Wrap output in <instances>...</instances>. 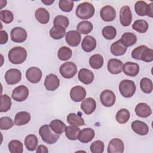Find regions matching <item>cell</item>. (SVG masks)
<instances>
[{
  "instance_id": "1",
  "label": "cell",
  "mask_w": 153,
  "mask_h": 153,
  "mask_svg": "<svg viewBox=\"0 0 153 153\" xmlns=\"http://www.w3.org/2000/svg\"><path fill=\"white\" fill-rule=\"evenodd\" d=\"M131 57L136 60L145 62H151L153 60V50L144 45L136 47L131 52Z\"/></svg>"
},
{
  "instance_id": "2",
  "label": "cell",
  "mask_w": 153,
  "mask_h": 153,
  "mask_svg": "<svg viewBox=\"0 0 153 153\" xmlns=\"http://www.w3.org/2000/svg\"><path fill=\"white\" fill-rule=\"evenodd\" d=\"M27 56L26 49L20 46L12 48L8 54V60L11 63L15 65L23 63L26 60Z\"/></svg>"
},
{
  "instance_id": "3",
  "label": "cell",
  "mask_w": 153,
  "mask_h": 153,
  "mask_svg": "<svg viewBox=\"0 0 153 153\" xmlns=\"http://www.w3.org/2000/svg\"><path fill=\"white\" fill-rule=\"evenodd\" d=\"M95 13L94 6L88 2L79 4L75 10L76 16L80 19L87 20L92 17Z\"/></svg>"
},
{
  "instance_id": "4",
  "label": "cell",
  "mask_w": 153,
  "mask_h": 153,
  "mask_svg": "<svg viewBox=\"0 0 153 153\" xmlns=\"http://www.w3.org/2000/svg\"><path fill=\"white\" fill-rule=\"evenodd\" d=\"M39 134L42 140L50 145L55 143L60 137V134L54 133L47 124L43 125L39 128Z\"/></svg>"
},
{
  "instance_id": "5",
  "label": "cell",
  "mask_w": 153,
  "mask_h": 153,
  "mask_svg": "<svg viewBox=\"0 0 153 153\" xmlns=\"http://www.w3.org/2000/svg\"><path fill=\"white\" fill-rule=\"evenodd\" d=\"M136 85L134 81L130 79H123L119 84V91L121 94L126 98L131 97L136 92Z\"/></svg>"
},
{
  "instance_id": "6",
  "label": "cell",
  "mask_w": 153,
  "mask_h": 153,
  "mask_svg": "<svg viewBox=\"0 0 153 153\" xmlns=\"http://www.w3.org/2000/svg\"><path fill=\"white\" fill-rule=\"evenodd\" d=\"M134 10L136 14L140 16H148L153 17V4H147L143 1H138L135 3Z\"/></svg>"
},
{
  "instance_id": "7",
  "label": "cell",
  "mask_w": 153,
  "mask_h": 153,
  "mask_svg": "<svg viewBox=\"0 0 153 153\" xmlns=\"http://www.w3.org/2000/svg\"><path fill=\"white\" fill-rule=\"evenodd\" d=\"M59 72L63 78L70 79L76 75L77 72V67L74 62H67L60 66Z\"/></svg>"
},
{
  "instance_id": "8",
  "label": "cell",
  "mask_w": 153,
  "mask_h": 153,
  "mask_svg": "<svg viewBox=\"0 0 153 153\" xmlns=\"http://www.w3.org/2000/svg\"><path fill=\"white\" fill-rule=\"evenodd\" d=\"M5 80L8 85H14L19 82L22 79V73L17 69H10L5 72Z\"/></svg>"
},
{
  "instance_id": "9",
  "label": "cell",
  "mask_w": 153,
  "mask_h": 153,
  "mask_svg": "<svg viewBox=\"0 0 153 153\" xmlns=\"http://www.w3.org/2000/svg\"><path fill=\"white\" fill-rule=\"evenodd\" d=\"M29 96V90L27 87L21 85L16 87L12 92V98L17 102L25 101Z\"/></svg>"
},
{
  "instance_id": "10",
  "label": "cell",
  "mask_w": 153,
  "mask_h": 153,
  "mask_svg": "<svg viewBox=\"0 0 153 153\" xmlns=\"http://www.w3.org/2000/svg\"><path fill=\"white\" fill-rule=\"evenodd\" d=\"M100 100L104 106L111 107L115 103L116 96L112 91L105 90L100 93Z\"/></svg>"
},
{
  "instance_id": "11",
  "label": "cell",
  "mask_w": 153,
  "mask_h": 153,
  "mask_svg": "<svg viewBox=\"0 0 153 153\" xmlns=\"http://www.w3.org/2000/svg\"><path fill=\"white\" fill-rule=\"evenodd\" d=\"M11 39L14 42L22 43L26 41L27 33L25 29L21 27H16L13 28L10 33Z\"/></svg>"
},
{
  "instance_id": "12",
  "label": "cell",
  "mask_w": 153,
  "mask_h": 153,
  "mask_svg": "<svg viewBox=\"0 0 153 153\" xmlns=\"http://www.w3.org/2000/svg\"><path fill=\"white\" fill-rule=\"evenodd\" d=\"M42 75V71L37 67H30L26 72V77L31 83L36 84L40 81Z\"/></svg>"
},
{
  "instance_id": "13",
  "label": "cell",
  "mask_w": 153,
  "mask_h": 153,
  "mask_svg": "<svg viewBox=\"0 0 153 153\" xmlns=\"http://www.w3.org/2000/svg\"><path fill=\"white\" fill-rule=\"evenodd\" d=\"M120 23L124 27L128 26L132 21V13L128 5L121 7L120 11Z\"/></svg>"
},
{
  "instance_id": "14",
  "label": "cell",
  "mask_w": 153,
  "mask_h": 153,
  "mask_svg": "<svg viewBox=\"0 0 153 153\" xmlns=\"http://www.w3.org/2000/svg\"><path fill=\"white\" fill-rule=\"evenodd\" d=\"M85 96L86 90L81 85L74 86L70 91V97L74 102H79L83 100Z\"/></svg>"
},
{
  "instance_id": "15",
  "label": "cell",
  "mask_w": 153,
  "mask_h": 153,
  "mask_svg": "<svg viewBox=\"0 0 153 153\" xmlns=\"http://www.w3.org/2000/svg\"><path fill=\"white\" fill-rule=\"evenodd\" d=\"M100 16L103 21L106 22H112L116 17V11L112 6L105 5L101 8Z\"/></svg>"
},
{
  "instance_id": "16",
  "label": "cell",
  "mask_w": 153,
  "mask_h": 153,
  "mask_svg": "<svg viewBox=\"0 0 153 153\" xmlns=\"http://www.w3.org/2000/svg\"><path fill=\"white\" fill-rule=\"evenodd\" d=\"M60 85V79L58 76L53 74L46 76L44 81V86L48 91H54Z\"/></svg>"
},
{
  "instance_id": "17",
  "label": "cell",
  "mask_w": 153,
  "mask_h": 153,
  "mask_svg": "<svg viewBox=\"0 0 153 153\" xmlns=\"http://www.w3.org/2000/svg\"><path fill=\"white\" fill-rule=\"evenodd\" d=\"M124 150V145L122 140L114 138L110 140L108 146V153H123Z\"/></svg>"
},
{
  "instance_id": "18",
  "label": "cell",
  "mask_w": 153,
  "mask_h": 153,
  "mask_svg": "<svg viewBox=\"0 0 153 153\" xmlns=\"http://www.w3.org/2000/svg\"><path fill=\"white\" fill-rule=\"evenodd\" d=\"M81 39V35L77 30H69L66 33V42L71 47L78 46L80 44Z\"/></svg>"
},
{
  "instance_id": "19",
  "label": "cell",
  "mask_w": 153,
  "mask_h": 153,
  "mask_svg": "<svg viewBox=\"0 0 153 153\" xmlns=\"http://www.w3.org/2000/svg\"><path fill=\"white\" fill-rule=\"evenodd\" d=\"M123 63L117 59H111L108 62L107 68L108 71L114 75L120 74L123 71Z\"/></svg>"
},
{
  "instance_id": "20",
  "label": "cell",
  "mask_w": 153,
  "mask_h": 153,
  "mask_svg": "<svg viewBox=\"0 0 153 153\" xmlns=\"http://www.w3.org/2000/svg\"><path fill=\"white\" fill-rule=\"evenodd\" d=\"M131 127L134 132L139 135L145 136L149 132L148 126L143 121L136 120L131 123Z\"/></svg>"
},
{
  "instance_id": "21",
  "label": "cell",
  "mask_w": 153,
  "mask_h": 153,
  "mask_svg": "<svg viewBox=\"0 0 153 153\" xmlns=\"http://www.w3.org/2000/svg\"><path fill=\"white\" fill-rule=\"evenodd\" d=\"M78 77L81 82L86 85L91 84L94 78L93 72L86 68H82L79 70L78 72Z\"/></svg>"
},
{
  "instance_id": "22",
  "label": "cell",
  "mask_w": 153,
  "mask_h": 153,
  "mask_svg": "<svg viewBox=\"0 0 153 153\" xmlns=\"http://www.w3.org/2000/svg\"><path fill=\"white\" fill-rule=\"evenodd\" d=\"M139 66L136 63L127 62L123 65V72L127 76L131 77L136 76L139 74Z\"/></svg>"
},
{
  "instance_id": "23",
  "label": "cell",
  "mask_w": 153,
  "mask_h": 153,
  "mask_svg": "<svg viewBox=\"0 0 153 153\" xmlns=\"http://www.w3.org/2000/svg\"><path fill=\"white\" fill-rule=\"evenodd\" d=\"M96 108V100L91 98L88 97L83 100L81 104V109L87 115H90L92 114Z\"/></svg>"
},
{
  "instance_id": "24",
  "label": "cell",
  "mask_w": 153,
  "mask_h": 153,
  "mask_svg": "<svg viewBox=\"0 0 153 153\" xmlns=\"http://www.w3.org/2000/svg\"><path fill=\"white\" fill-rule=\"evenodd\" d=\"M137 116L140 118H147L152 114V110L150 106L145 103H138L134 109Z\"/></svg>"
},
{
  "instance_id": "25",
  "label": "cell",
  "mask_w": 153,
  "mask_h": 153,
  "mask_svg": "<svg viewBox=\"0 0 153 153\" xmlns=\"http://www.w3.org/2000/svg\"><path fill=\"white\" fill-rule=\"evenodd\" d=\"M94 135L95 132L93 129L91 128H85L80 131L78 139L81 143H87L93 140Z\"/></svg>"
},
{
  "instance_id": "26",
  "label": "cell",
  "mask_w": 153,
  "mask_h": 153,
  "mask_svg": "<svg viewBox=\"0 0 153 153\" xmlns=\"http://www.w3.org/2000/svg\"><path fill=\"white\" fill-rule=\"evenodd\" d=\"M96 39L92 36L87 35L81 42V48L84 51L88 53L93 51L96 47Z\"/></svg>"
},
{
  "instance_id": "27",
  "label": "cell",
  "mask_w": 153,
  "mask_h": 153,
  "mask_svg": "<svg viewBox=\"0 0 153 153\" xmlns=\"http://www.w3.org/2000/svg\"><path fill=\"white\" fill-rule=\"evenodd\" d=\"M30 114L26 111L17 112L15 115L14 124L17 126L25 125L30 121Z\"/></svg>"
},
{
  "instance_id": "28",
  "label": "cell",
  "mask_w": 153,
  "mask_h": 153,
  "mask_svg": "<svg viewBox=\"0 0 153 153\" xmlns=\"http://www.w3.org/2000/svg\"><path fill=\"white\" fill-rule=\"evenodd\" d=\"M35 17L37 21L41 24H47L50 20L49 12L44 8H38L35 13Z\"/></svg>"
},
{
  "instance_id": "29",
  "label": "cell",
  "mask_w": 153,
  "mask_h": 153,
  "mask_svg": "<svg viewBox=\"0 0 153 153\" xmlns=\"http://www.w3.org/2000/svg\"><path fill=\"white\" fill-rule=\"evenodd\" d=\"M121 44L126 47H131L137 42L136 35L131 32H126L123 33L120 39Z\"/></svg>"
},
{
  "instance_id": "30",
  "label": "cell",
  "mask_w": 153,
  "mask_h": 153,
  "mask_svg": "<svg viewBox=\"0 0 153 153\" xmlns=\"http://www.w3.org/2000/svg\"><path fill=\"white\" fill-rule=\"evenodd\" d=\"M38 139L35 134H29L25 139V145L26 148L29 151H34L38 146Z\"/></svg>"
},
{
  "instance_id": "31",
  "label": "cell",
  "mask_w": 153,
  "mask_h": 153,
  "mask_svg": "<svg viewBox=\"0 0 153 153\" xmlns=\"http://www.w3.org/2000/svg\"><path fill=\"white\" fill-rule=\"evenodd\" d=\"M110 50L111 53L113 55L115 56H120L126 53L127 51V47H126L121 44L120 39H118L112 44Z\"/></svg>"
},
{
  "instance_id": "32",
  "label": "cell",
  "mask_w": 153,
  "mask_h": 153,
  "mask_svg": "<svg viewBox=\"0 0 153 153\" xmlns=\"http://www.w3.org/2000/svg\"><path fill=\"white\" fill-rule=\"evenodd\" d=\"M67 122L71 125L76 127L84 126L85 122L81 116L75 113H70L67 116Z\"/></svg>"
},
{
  "instance_id": "33",
  "label": "cell",
  "mask_w": 153,
  "mask_h": 153,
  "mask_svg": "<svg viewBox=\"0 0 153 153\" xmlns=\"http://www.w3.org/2000/svg\"><path fill=\"white\" fill-rule=\"evenodd\" d=\"M66 29L60 26H54L50 30V35L54 39H60L66 35Z\"/></svg>"
},
{
  "instance_id": "34",
  "label": "cell",
  "mask_w": 153,
  "mask_h": 153,
  "mask_svg": "<svg viewBox=\"0 0 153 153\" xmlns=\"http://www.w3.org/2000/svg\"><path fill=\"white\" fill-rule=\"evenodd\" d=\"M49 126L54 133L59 134H62L65 131L66 127L65 124L62 121L58 119H55L51 121Z\"/></svg>"
},
{
  "instance_id": "35",
  "label": "cell",
  "mask_w": 153,
  "mask_h": 153,
  "mask_svg": "<svg viewBox=\"0 0 153 153\" xmlns=\"http://www.w3.org/2000/svg\"><path fill=\"white\" fill-rule=\"evenodd\" d=\"M103 57L100 54H96L91 56L89 59L90 66L94 69L101 68L103 65Z\"/></svg>"
},
{
  "instance_id": "36",
  "label": "cell",
  "mask_w": 153,
  "mask_h": 153,
  "mask_svg": "<svg viewBox=\"0 0 153 153\" xmlns=\"http://www.w3.org/2000/svg\"><path fill=\"white\" fill-rule=\"evenodd\" d=\"M93 29V26L91 22L87 20L80 22L76 26L77 31L81 34L86 35L90 33Z\"/></svg>"
},
{
  "instance_id": "37",
  "label": "cell",
  "mask_w": 153,
  "mask_h": 153,
  "mask_svg": "<svg viewBox=\"0 0 153 153\" xmlns=\"http://www.w3.org/2000/svg\"><path fill=\"white\" fill-rule=\"evenodd\" d=\"M81 130L78 127L69 126L65 128V135L66 137L71 140H75L78 139L79 133Z\"/></svg>"
},
{
  "instance_id": "38",
  "label": "cell",
  "mask_w": 153,
  "mask_h": 153,
  "mask_svg": "<svg viewBox=\"0 0 153 153\" xmlns=\"http://www.w3.org/2000/svg\"><path fill=\"white\" fill-rule=\"evenodd\" d=\"M130 117V114L128 110L126 108L120 109L116 114L115 118L117 121L120 124L126 123Z\"/></svg>"
},
{
  "instance_id": "39",
  "label": "cell",
  "mask_w": 153,
  "mask_h": 153,
  "mask_svg": "<svg viewBox=\"0 0 153 153\" xmlns=\"http://www.w3.org/2000/svg\"><path fill=\"white\" fill-rule=\"evenodd\" d=\"M72 56L71 49L68 47L63 46L60 47L57 52L58 58L62 61H67L70 59Z\"/></svg>"
},
{
  "instance_id": "40",
  "label": "cell",
  "mask_w": 153,
  "mask_h": 153,
  "mask_svg": "<svg viewBox=\"0 0 153 153\" xmlns=\"http://www.w3.org/2000/svg\"><path fill=\"white\" fill-rule=\"evenodd\" d=\"M8 148L11 153H22L23 151V143L18 140H12L8 145Z\"/></svg>"
},
{
  "instance_id": "41",
  "label": "cell",
  "mask_w": 153,
  "mask_h": 153,
  "mask_svg": "<svg viewBox=\"0 0 153 153\" xmlns=\"http://www.w3.org/2000/svg\"><path fill=\"white\" fill-rule=\"evenodd\" d=\"M132 28L139 33H145L148 29V24L145 20H137L132 25Z\"/></svg>"
},
{
  "instance_id": "42",
  "label": "cell",
  "mask_w": 153,
  "mask_h": 153,
  "mask_svg": "<svg viewBox=\"0 0 153 153\" xmlns=\"http://www.w3.org/2000/svg\"><path fill=\"white\" fill-rule=\"evenodd\" d=\"M140 87L143 93L149 94L153 90L152 81L148 78H143L140 81Z\"/></svg>"
},
{
  "instance_id": "43",
  "label": "cell",
  "mask_w": 153,
  "mask_h": 153,
  "mask_svg": "<svg viewBox=\"0 0 153 153\" xmlns=\"http://www.w3.org/2000/svg\"><path fill=\"white\" fill-rule=\"evenodd\" d=\"M102 33L105 39L111 40L115 38L117 35V30L114 26H106L102 29Z\"/></svg>"
},
{
  "instance_id": "44",
  "label": "cell",
  "mask_w": 153,
  "mask_h": 153,
  "mask_svg": "<svg viewBox=\"0 0 153 153\" xmlns=\"http://www.w3.org/2000/svg\"><path fill=\"white\" fill-rule=\"evenodd\" d=\"M11 106V100L7 94H2L1 96V112H6L9 111Z\"/></svg>"
},
{
  "instance_id": "45",
  "label": "cell",
  "mask_w": 153,
  "mask_h": 153,
  "mask_svg": "<svg viewBox=\"0 0 153 153\" xmlns=\"http://www.w3.org/2000/svg\"><path fill=\"white\" fill-rule=\"evenodd\" d=\"M69 24V20L68 18L63 15H58L57 16L53 21L54 26H60L63 27L64 28H66L68 27Z\"/></svg>"
},
{
  "instance_id": "46",
  "label": "cell",
  "mask_w": 153,
  "mask_h": 153,
  "mask_svg": "<svg viewBox=\"0 0 153 153\" xmlns=\"http://www.w3.org/2000/svg\"><path fill=\"white\" fill-rule=\"evenodd\" d=\"M0 19L2 22L6 24L11 23L14 19V15L13 13L7 10H1L0 11Z\"/></svg>"
},
{
  "instance_id": "47",
  "label": "cell",
  "mask_w": 153,
  "mask_h": 153,
  "mask_svg": "<svg viewBox=\"0 0 153 153\" xmlns=\"http://www.w3.org/2000/svg\"><path fill=\"white\" fill-rule=\"evenodd\" d=\"M104 143L99 140H95L91 143L90 149L92 153H102L104 151Z\"/></svg>"
},
{
  "instance_id": "48",
  "label": "cell",
  "mask_w": 153,
  "mask_h": 153,
  "mask_svg": "<svg viewBox=\"0 0 153 153\" xmlns=\"http://www.w3.org/2000/svg\"><path fill=\"white\" fill-rule=\"evenodd\" d=\"M74 3L73 1L68 0H60L59 2V8L66 13L71 12L74 8Z\"/></svg>"
},
{
  "instance_id": "49",
  "label": "cell",
  "mask_w": 153,
  "mask_h": 153,
  "mask_svg": "<svg viewBox=\"0 0 153 153\" xmlns=\"http://www.w3.org/2000/svg\"><path fill=\"white\" fill-rule=\"evenodd\" d=\"M14 126V122L12 119L8 117H2L0 118L1 130H8Z\"/></svg>"
},
{
  "instance_id": "50",
  "label": "cell",
  "mask_w": 153,
  "mask_h": 153,
  "mask_svg": "<svg viewBox=\"0 0 153 153\" xmlns=\"http://www.w3.org/2000/svg\"><path fill=\"white\" fill-rule=\"evenodd\" d=\"M8 39V35L6 31L1 30L0 31V44H5L7 43Z\"/></svg>"
},
{
  "instance_id": "51",
  "label": "cell",
  "mask_w": 153,
  "mask_h": 153,
  "mask_svg": "<svg viewBox=\"0 0 153 153\" xmlns=\"http://www.w3.org/2000/svg\"><path fill=\"white\" fill-rule=\"evenodd\" d=\"M36 153H47L48 152V150L47 146H45V145H40L36 148Z\"/></svg>"
},
{
  "instance_id": "52",
  "label": "cell",
  "mask_w": 153,
  "mask_h": 153,
  "mask_svg": "<svg viewBox=\"0 0 153 153\" xmlns=\"http://www.w3.org/2000/svg\"><path fill=\"white\" fill-rule=\"evenodd\" d=\"M41 2L46 5H50L54 2V0H48H48H42Z\"/></svg>"
}]
</instances>
